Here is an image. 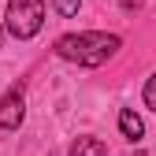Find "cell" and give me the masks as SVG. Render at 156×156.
Segmentation results:
<instances>
[{"label":"cell","instance_id":"obj_1","mask_svg":"<svg viewBox=\"0 0 156 156\" xmlns=\"http://www.w3.org/2000/svg\"><path fill=\"white\" fill-rule=\"evenodd\" d=\"M119 37L115 34H104V30H89V34H63L56 41V56L78 63V67H101L108 63L115 52H119Z\"/></svg>","mask_w":156,"mask_h":156},{"label":"cell","instance_id":"obj_2","mask_svg":"<svg viewBox=\"0 0 156 156\" xmlns=\"http://www.w3.org/2000/svg\"><path fill=\"white\" fill-rule=\"evenodd\" d=\"M41 23H45V4L41 0H8L4 26H8L11 37L26 41V37H34L37 30H41Z\"/></svg>","mask_w":156,"mask_h":156},{"label":"cell","instance_id":"obj_3","mask_svg":"<svg viewBox=\"0 0 156 156\" xmlns=\"http://www.w3.org/2000/svg\"><path fill=\"white\" fill-rule=\"evenodd\" d=\"M23 119H26V97L15 86V89H8L4 97H0V126L4 130H19Z\"/></svg>","mask_w":156,"mask_h":156},{"label":"cell","instance_id":"obj_4","mask_svg":"<svg viewBox=\"0 0 156 156\" xmlns=\"http://www.w3.org/2000/svg\"><path fill=\"white\" fill-rule=\"evenodd\" d=\"M119 130H123L126 141H138L141 134H145V123H141V115L134 112V108H123L119 112Z\"/></svg>","mask_w":156,"mask_h":156},{"label":"cell","instance_id":"obj_5","mask_svg":"<svg viewBox=\"0 0 156 156\" xmlns=\"http://www.w3.org/2000/svg\"><path fill=\"white\" fill-rule=\"evenodd\" d=\"M67 156H108V149H104L101 138H78Z\"/></svg>","mask_w":156,"mask_h":156},{"label":"cell","instance_id":"obj_6","mask_svg":"<svg viewBox=\"0 0 156 156\" xmlns=\"http://www.w3.org/2000/svg\"><path fill=\"white\" fill-rule=\"evenodd\" d=\"M78 4H82V0H52V8L60 11L63 19H71V15H78Z\"/></svg>","mask_w":156,"mask_h":156},{"label":"cell","instance_id":"obj_7","mask_svg":"<svg viewBox=\"0 0 156 156\" xmlns=\"http://www.w3.org/2000/svg\"><path fill=\"white\" fill-rule=\"evenodd\" d=\"M145 108H152V112H156V74L145 82Z\"/></svg>","mask_w":156,"mask_h":156},{"label":"cell","instance_id":"obj_8","mask_svg":"<svg viewBox=\"0 0 156 156\" xmlns=\"http://www.w3.org/2000/svg\"><path fill=\"white\" fill-rule=\"evenodd\" d=\"M0 37H4V26H0Z\"/></svg>","mask_w":156,"mask_h":156}]
</instances>
